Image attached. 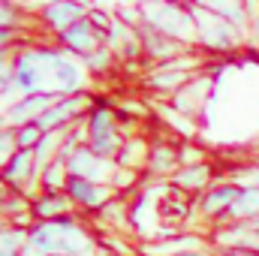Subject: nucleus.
I'll return each mask as SVG.
<instances>
[{
    "instance_id": "30",
    "label": "nucleus",
    "mask_w": 259,
    "mask_h": 256,
    "mask_svg": "<svg viewBox=\"0 0 259 256\" xmlns=\"http://www.w3.org/2000/svg\"><path fill=\"white\" fill-rule=\"evenodd\" d=\"M247 46L259 52V6L250 12V27H247Z\"/></svg>"
},
{
    "instance_id": "14",
    "label": "nucleus",
    "mask_w": 259,
    "mask_h": 256,
    "mask_svg": "<svg viewBox=\"0 0 259 256\" xmlns=\"http://www.w3.org/2000/svg\"><path fill=\"white\" fill-rule=\"evenodd\" d=\"M61 42H64V49L69 55H75V58H88V55H94L97 49H103L106 46V39H103V33L91 24V18H81L78 24H72L66 33L58 36Z\"/></svg>"
},
{
    "instance_id": "21",
    "label": "nucleus",
    "mask_w": 259,
    "mask_h": 256,
    "mask_svg": "<svg viewBox=\"0 0 259 256\" xmlns=\"http://www.w3.org/2000/svg\"><path fill=\"white\" fill-rule=\"evenodd\" d=\"M27 229L24 223H0V256H21L27 244Z\"/></svg>"
},
{
    "instance_id": "20",
    "label": "nucleus",
    "mask_w": 259,
    "mask_h": 256,
    "mask_svg": "<svg viewBox=\"0 0 259 256\" xmlns=\"http://www.w3.org/2000/svg\"><path fill=\"white\" fill-rule=\"evenodd\" d=\"M229 220H259V184H241V193L226 217Z\"/></svg>"
},
{
    "instance_id": "12",
    "label": "nucleus",
    "mask_w": 259,
    "mask_h": 256,
    "mask_svg": "<svg viewBox=\"0 0 259 256\" xmlns=\"http://www.w3.org/2000/svg\"><path fill=\"white\" fill-rule=\"evenodd\" d=\"M214 238L220 247L250 250L259 256V220H229V223L217 226Z\"/></svg>"
},
{
    "instance_id": "16",
    "label": "nucleus",
    "mask_w": 259,
    "mask_h": 256,
    "mask_svg": "<svg viewBox=\"0 0 259 256\" xmlns=\"http://www.w3.org/2000/svg\"><path fill=\"white\" fill-rule=\"evenodd\" d=\"M211 181H214V166L211 163H187V166H181L172 178H169V184L175 187L178 193H187V196H193V193H202L211 187Z\"/></svg>"
},
{
    "instance_id": "19",
    "label": "nucleus",
    "mask_w": 259,
    "mask_h": 256,
    "mask_svg": "<svg viewBox=\"0 0 259 256\" xmlns=\"http://www.w3.org/2000/svg\"><path fill=\"white\" fill-rule=\"evenodd\" d=\"M145 166H148L151 175H169L172 178L181 169V145H166V142L151 145Z\"/></svg>"
},
{
    "instance_id": "29",
    "label": "nucleus",
    "mask_w": 259,
    "mask_h": 256,
    "mask_svg": "<svg viewBox=\"0 0 259 256\" xmlns=\"http://www.w3.org/2000/svg\"><path fill=\"white\" fill-rule=\"evenodd\" d=\"M15 39H18V27H0V55H9Z\"/></svg>"
},
{
    "instance_id": "27",
    "label": "nucleus",
    "mask_w": 259,
    "mask_h": 256,
    "mask_svg": "<svg viewBox=\"0 0 259 256\" xmlns=\"http://www.w3.org/2000/svg\"><path fill=\"white\" fill-rule=\"evenodd\" d=\"M21 9L15 0H0V27H21Z\"/></svg>"
},
{
    "instance_id": "25",
    "label": "nucleus",
    "mask_w": 259,
    "mask_h": 256,
    "mask_svg": "<svg viewBox=\"0 0 259 256\" xmlns=\"http://www.w3.org/2000/svg\"><path fill=\"white\" fill-rule=\"evenodd\" d=\"M18 151V145H15V130L12 127H0V169L9 163V157Z\"/></svg>"
},
{
    "instance_id": "4",
    "label": "nucleus",
    "mask_w": 259,
    "mask_h": 256,
    "mask_svg": "<svg viewBox=\"0 0 259 256\" xmlns=\"http://www.w3.org/2000/svg\"><path fill=\"white\" fill-rule=\"evenodd\" d=\"M193 69H196V55L187 52V55H181L175 61H166V64L154 66V72L145 75V88L160 91V94H178L193 78Z\"/></svg>"
},
{
    "instance_id": "28",
    "label": "nucleus",
    "mask_w": 259,
    "mask_h": 256,
    "mask_svg": "<svg viewBox=\"0 0 259 256\" xmlns=\"http://www.w3.org/2000/svg\"><path fill=\"white\" fill-rule=\"evenodd\" d=\"M88 18H91V24H94V27L103 33V39H106V30L115 24V18H112L109 12H103V9H91V12H88Z\"/></svg>"
},
{
    "instance_id": "8",
    "label": "nucleus",
    "mask_w": 259,
    "mask_h": 256,
    "mask_svg": "<svg viewBox=\"0 0 259 256\" xmlns=\"http://www.w3.org/2000/svg\"><path fill=\"white\" fill-rule=\"evenodd\" d=\"M61 97L55 94H21L15 103H9V109L3 112V127H24V124H36Z\"/></svg>"
},
{
    "instance_id": "31",
    "label": "nucleus",
    "mask_w": 259,
    "mask_h": 256,
    "mask_svg": "<svg viewBox=\"0 0 259 256\" xmlns=\"http://www.w3.org/2000/svg\"><path fill=\"white\" fill-rule=\"evenodd\" d=\"M214 256H256V253H250V250H235V247H220Z\"/></svg>"
},
{
    "instance_id": "17",
    "label": "nucleus",
    "mask_w": 259,
    "mask_h": 256,
    "mask_svg": "<svg viewBox=\"0 0 259 256\" xmlns=\"http://www.w3.org/2000/svg\"><path fill=\"white\" fill-rule=\"evenodd\" d=\"M190 3L214 12V15H220V18H226V21H232L244 33L250 27V0H190Z\"/></svg>"
},
{
    "instance_id": "32",
    "label": "nucleus",
    "mask_w": 259,
    "mask_h": 256,
    "mask_svg": "<svg viewBox=\"0 0 259 256\" xmlns=\"http://www.w3.org/2000/svg\"><path fill=\"white\" fill-rule=\"evenodd\" d=\"M9 187H6V181H3V178H0V217H3V205H6V196H9Z\"/></svg>"
},
{
    "instance_id": "2",
    "label": "nucleus",
    "mask_w": 259,
    "mask_h": 256,
    "mask_svg": "<svg viewBox=\"0 0 259 256\" xmlns=\"http://www.w3.org/2000/svg\"><path fill=\"white\" fill-rule=\"evenodd\" d=\"M136 9L139 24L196 49V18L190 0H142Z\"/></svg>"
},
{
    "instance_id": "26",
    "label": "nucleus",
    "mask_w": 259,
    "mask_h": 256,
    "mask_svg": "<svg viewBox=\"0 0 259 256\" xmlns=\"http://www.w3.org/2000/svg\"><path fill=\"white\" fill-rule=\"evenodd\" d=\"M9 91H15V66L9 55H0V97H6Z\"/></svg>"
},
{
    "instance_id": "23",
    "label": "nucleus",
    "mask_w": 259,
    "mask_h": 256,
    "mask_svg": "<svg viewBox=\"0 0 259 256\" xmlns=\"http://www.w3.org/2000/svg\"><path fill=\"white\" fill-rule=\"evenodd\" d=\"M115 61H118V58H115V52H112L109 46H103V49H97L94 55H88L81 64H84V69H88V75H106V72L112 69Z\"/></svg>"
},
{
    "instance_id": "34",
    "label": "nucleus",
    "mask_w": 259,
    "mask_h": 256,
    "mask_svg": "<svg viewBox=\"0 0 259 256\" xmlns=\"http://www.w3.org/2000/svg\"><path fill=\"white\" fill-rule=\"evenodd\" d=\"M172 256H205L202 250H175Z\"/></svg>"
},
{
    "instance_id": "11",
    "label": "nucleus",
    "mask_w": 259,
    "mask_h": 256,
    "mask_svg": "<svg viewBox=\"0 0 259 256\" xmlns=\"http://www.w3.org/2000/svg\"><path fill=\"white\" fill-rule=\"evenodd\" d=\"M88 6L81 3V0H49L42 9H39V21L55 33V36H61L66 33L72 24H78L81 18H88Z\"/></svg>"
},
{
    "instance_id": "9",
    "label": "nucleus",
    "mask_w": 259,
    "mask_h": 256,
    "mask_svg": "<svg viewBox=\"0 0 259 256\" xmlns=\"http://www.w3.org/2000/svg\"><path fill=\"white\" fill-rule=\"evenodd\" d=\"M241 193V184L235 181H220V184H211L208 190L199 196V214L211 223H226L235 199Z\"/></svg>"
},
{
    "instance_id": "22",
    "label": "nucleus",
    "mask_w": 259,
    "mask_h": 256,
    "mask_svg": "<svg viewBox=\"0 0 259 256\" xmlns=\"http://www.w3.org/2000/svg\"><path fill=\"white\" fill-rule=\"evenodd\" d=\"M66 178H69V169H66V160H52L42 166L39 172V193H58L66 187Z\"/></svg>"
},
{
    "instance_id": "15",
    "label": "nucleus",
    "mask_w": 259,
    "mask_h": 256,
    "mask_svg": "<svg viewBox=\"0 0 259 256\" xmlns=\"http://www.w3.org/2000/svg\"><path fill=\"white\" fill-rule=\"evenodd\" d=\"M106 46L115 52V58L121 61H136L142 58V36H139V24H127V21H118L106 30Z\"/></svg>"
},
{
    "instance_id": "6",
    "label": "nucleus",
    "mask_w": 259,
    "mask_h": 256,
    "mask_svg": "<svg viewBox=\"0 0 259 256\" xmlns=\"http://www.w3.org/2000/svg\"><path fill=\"white\" fill-rule=\"evenodd\" d=\"M39 172H42V163H39L36 151H21V148H18V151L9 157V163L0 169V178L6 181L9 190L30 196V187H33V184L39 187ZM30 199H33V196H30Z\"/></svg>"
},
{
    "instance_id": "13",
    "label": "nucleus",
    "mask_w": 259,
    "mask_h": 256,
    "mask_svg": "<svg viewBox=\"0 0 259 256\" xmlns=\"http://www.w3.org/2000/svg\"><path fill=\"white\" fill-rule=\"evenodd\" d=\"M139 36H142V55L148 61H154V66L166 64V61H175V58L193 52L190 46H184V42H178L172 36H163V33H157V30H151L145 24H139Z\"/></svg>"
},
{
    "instance_id": "5",
    "label": "nucleus",
    "mask_w": 259,
    "mask_h": 256,
    "mask_svg": "<svg viewBox=\"0 0 259 256\" xmlns=\"http://www.w3.org/2000/svg\"><path fill=\"white\" fill-rule=\"evenodd\" d=\"M66 169H69V175H78V178H88L97 184H115V175H118V163L94 154L84 142L72 148V154L66 157Z\"/></svg>"
},
{
    "instance_id": "1",
    "label": "nucleus",
    "mask_w": 259,
    "mask_h": 256,
    "mask_svg": "<svg viewBox=\"0 0 259 256\" xmlns=\"http://www.w3.org/2000/svg\"><path fill=\"white\" fill-rule=\"evenodd\" d=\"M15 66V91L18 94H78L84 91L88 69L75 55L66 49H52V46H27L15 52L12 58Z\"/></svg>"
},
{
    "instance_id": "7",
    "label": "nucleus",
    "mask_w": 259,
    "mask_h": 256,
    "mask_svg": "<svg viewBox=\"0 0 259 256\" xmlns=\"http://www.w3.org/2000/svg\"><path fill=\"white\" fill-rule=\"evenodd\" d=\"M94 109V97L88 94V91H78V94H66L61 97L36 124L42 127V133H55V130H66L72 127L81 115H88Z\"/></svg>"
},
{
    "instance_id": "18",
    "label": "nucleus",
    "mask_w": 259,
    "mask_h": 256,
    "mask_svg": "<svg viewBox=\"0 0 259 256\" xmlns=\"http://www.w3.org/2000/svg\"><path fill=\"white\" fill-rule=\"evenodd\" d=\"M72 202L64 190L58 193H36L30 199V220H58L64 214H72Z\"/></svg>"
},
{
    "instance_id": "33",
    "label": "nucleus",
    "mask_w": 259,
    "mask_h": 256,
    "mask_svg": "<svg viewBox=\"0 0 259 256\" xmlns=\"http://www.w3.org/2000/svg\"><path fill=\"white\" fill-rule=\"evenodd\" d=\"M247 184H259V166H250V175H247Z\"/></svg>"
},
{
    "instance_id": "24",
    "label": "nucleus",
    "mask_w": 259,
    "mask_h": 256,
    "mask_svg": "<svg viewBox=\"0 0 259 256\" xmlns=\"http://www.w3.org/2000/svg\"><path fill=\"white\" fill-rule=\"evenodd\" d=\"M42 127L39 124H24V127H15V145L21 151H36V145L42 142Z\"/></svg>"
},
{
    "instance_id": "10",
    "label": "nucleus",
    "mask_w": 259,
    "mask_h": 256,
    "mask_svg": "<svg viewBox=\"0 0 259 256\" xmlns=\"http://www.w3.org/2000/svg\"><path fill=\"white\" fill-rule=\"evenodd\" d=\"M64 193L69 196V202L75 208H81V211H100L103 205L112 202L115 187L112 184H97V181H88V178H78V175H69Z\"/></svg>"
},
{
    "instance_id": "3",
    "label": "nucleus",
    "mask_w": 259,
    "mask_h": 256,
    "mask_svg": "<svg viewBox=\"0 0 259 256\" xmlns=\"http://www.w3.org/2000/svg\"><path fill=\"white\" fill-rule=\"evenodd\" d=\"M193 6V3H190ZM193 18H196V46L211 52V55H235L238 49H247V33L241 27H235L232 21L193 6Z\"/></svg>"
}]
</instances>
